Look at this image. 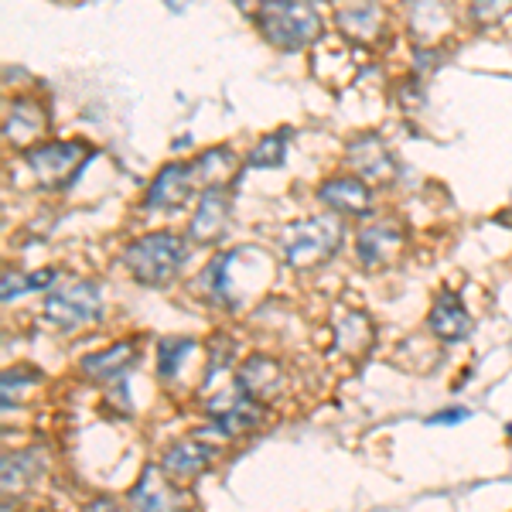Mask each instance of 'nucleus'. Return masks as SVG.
<instances>
[{
    "mask_svg": "<svg viewBox=\"0 0 512 512\" xmlns=\"http://www.w3.org/2000/svg\"><path fill=\"white\" fill-rule=\"evenodd\" d=\"M188 263V243L175 233H147L123 246V267L140 287H168Z\"/></svg>",
    "mask_w": 512,
    "mask_h": 512,
    "instance_id": "1",
    "label": "nucleus"
},
{
    "mask_svg": "<svg viewBox=\"0 0 512 512\" xmlns=\"http://www.w3.org/2000/svg\"><path fill=\"white\" fill-rule=\"evenodd\" d=\"M256 11L263 38L284 52H301L321 35V14L311 0H260Z\"/></svg>",
    "mask_w": 512,
    "mask_h": 512,
    "instance_id": "2",
    "label": "nucleus"
},
{
    "mask_svg": "<svg viewBox=\"0 0 512 512\" xmlns=\"http://www.w3.org/2000/svg\"><path fill=\"white\" fill-rule=\"evenodd\" d=\"M342 246V222L332 216H308L287 222L280 233V253L291 267H315Z\"/></svg>",
    "mask_w": 512,
    "mask_h": 512,
    "instance_id": "3",
    "label": "nucleus"
},
{
    "mask_svg": "<svg viewBox=\"0 0 512 512\" xmlns=\"http://www.w3.org/2000/svg\"><path fill=\"white\" fill-rule=\"evenodd\" d=\"M99 315H103V297H99V287L89 284V280H72V284L55 287L45 297V318L62 332L89 325Z\"/></svg>",
    "mask_w": 512,
    "mask_h": 512,
    "instance_id": "4",
    "label": "nucleus"
},
{
    "mask_svg": "<svg viewBox=\"0 0 512 512\" xmlns=\"http://www.w3.org/2000/svg\"><path fill=\"white\" fill-rule=\"evenodd\" d=\"M93 158V147L86 144H31L24 147V161L35 171L45 188H62L79 175V168Z\"/></svg>",
    "mask_w": 512,
    "mask_h": 512,
    "instance_id": "5",
    "label": "nucleus"
},
{
    "mask_svg": "<svg viewBox=\"0 0 512 512\" xmlns=\"http://www.w3.org/2000/svg\"><path fill=\"white\" fill-rule=\"evenodd\" d=\"M205 410H209L212 417V427L222 434V437H239V434H250L256 427L263 424V407L260 400H253V396H246L243 390H226L219 396H212L209 403H205Z\"/></svg>",
    "mask_w": 512,
    "mask_h": 512,
    "instance_id": "6",
    "label": "nucleus"
},
{
    "mask_svg": "<svg viewBox=\"0 0 512 512\" xmlns=\"http://www.w3.org/2000/svg\"><path fill=\"white\" fill-rule=\"evenodd\" d=\"M400 250H403V229L393 219L373 222V226H366L359 239H355V256H359V263L366 270H379L386 263H393Z\"/></svg>",
    "mask_w": 512,
    "mask_h": 512,
    "instance_id": "7",
    "label": "nucleus"
},
{
    "mask_svg": "<svg viewBox=\"0 0 512 512\" xmlns=\"http://www.w3.org/2000/svg\"><path fill=\"white\" fill-rule=\"evenodd\" d=\"M229 212H233V202H229L226 188H205L202 198H198L195 216L188 222V236L202 246L219 243L229 229Z\"/></svg>",
    "mask_w": 512,
    "mask_h": 512,
    "instance_id": "8",
    "label": "nucleus"
},
{
    "mask_svg": "<svg viewBox=\"0 0 512 512\" xmlns=\"http://www.w3.org/2000/svg\"><path fill=\"white\" fill-rule=\"evenodd\" d=\"M318 202H325L328 209L342 212V216H366L369 202H373V192H369V185L362 178L335 175L318 188Z\"/></svg>",
    "mask_w": 512,
    "mask_h": 512,
    "instance_id": "9",
    "label": "nucleus"
},
{
    "mask_svg": "<svg viewBox=\"0 0 512 512\" xmlns=\"http://www.w3.org/2000/svg\"><path fill=\"white\" fill-rule=\"evenodd\" d=\"M195 175L192 164H168L161 168V175L154 178V185L147 188V209H178L185 205L195 192Z\"/></svg>",
    "mask_w": 512,
    "mask_h": 512,
    "instance_id": "10",
    "label": "nucleus"
},
{
    "mask_svg": "<svg viewBox=\"0 0 512 512\" xmlns=\"http://www.w3.org/2000/svg\"><path fill=\"white\" fill-rule=\"evenodd\" d=\"M212 458H216V448H209V444L178 441V444H171V448L164 451L161 472L168 475L171 482H192V478H198L205 468L212 465Z\"/></svg>",
    "mask_w": 512,
    "mask_h": 512,
    "instance_id": "11",
    "label": "nucleus"
},
{
    "mask_svg": "<svg viewBox=\"0 0 512 512\" xmlns=\"http://www.w3.org/2000/svg\"><path fill=\"white\" fill-rule=\"evenodd\" d=\"M427 328H431L441 342H465V338L472 335V315L465 311L458 294L444 291V294H437L431 318H427Z\"/></svg>",
    "mask_w": 512,
    "mask_h": 512,
    "instance_id": "12",
    "label": "nucleus"
},
{
    "mask_svg": "<svg viewBox=\"0 0 512 512\" xmlns=\"http://www.w3.org/2000/svg\"><path fill=\"white\" fill-rule=\"evenodd\" d=\"M134 512H178V495L171 489V478L161 468H147L140 482L127 495Z\"/></svg>",
    "mask_w": 512,
    "mask_h": 512,
    "instance_id": "13",
    "label": "nucleus"
},
{
    "mask_svg": "<svg viewBox=\"0 0 512 512\" xmlns=\"http://www.w3.org/2000/svg\"><path fill=\"white\" fill-rule=\"evenodd\" d=\"M236 386L246 396H253V400H270L284 386V369L274 359H267V355H253V359H246L236 369Z\"/></svg>",
    "mask_w": 512,
    "mask_h": 512,
    "instance_id": "14",
    "label": "nucleus"
},
{
    "mask_svg": "<svg viewBox=\"0 0 512 512\" xmlns=\"http://www.w3.org/2000/svg\"><path fill=\"white\" fill-rule=\"evenodd\" d=\"M137 359V345L134 342H117L110 345V349L103 352H93L82 359V373L89 379H96V383H110V379H120L127 373L130 366H134Z\"/></svg>",
    "mask_w": 512,
    "mask_h": 512,
    "instance_id": "15",
    "label": "nucleus"
},
{
    "mask_svg": "<svg viewBox=\"0 0 512 512\" xmlns=\"http://www.w3.org/2000/svg\"><path fill=\"white\" fill-rule=\"evenodd\" d=\"M349 164L362 178H393L396 164L393 154L383 147L379 137H359L349 144Z\"/></svg>",
    "mask_w": 512,
    "mask_h": 512,
    "instance_id": "16",
    "label": "nucleus"
},
{
    "mask_svg": "<svg viewBox=\"0 0 512 512\" xmlns=\"http://www.w3.org/2000/svg\"><path fill=\"white\" fill-rule=\"evenodd\" d=\"M236 168L239 161L229 147H212L198 161H192V175L198 188H226L236 178Z\"/></svg>",
    "mask_w": 512,
    "mask_h": 512,
    "instance_id": "17",
    "label": "nucleus"
},
{
    "mask_svg": "<svg viewBox=\"0 0 512 512\" xmlns=\"http://www.w3.org/2000/svg\"><path fill=\"white\" fill-rule=\"evenodd\" d=\"M41 130H45V110H41L35 99H18V103L7 110L4 137L11 140V144L24 147L28 140H35Z\"/></svg>",
    "mask_w": 512,
    "mask_h": 512,
    "instance_id": "18",
    "label": "nucleus"
},
{
    "mask_svg": "<svg viewBox=\"0 0 512 512\" xmlns=\"http://www.w3.org/2000/svg\"><path fill=\"white\" fill-rule=\"evenodd\" d=\"M410 24L417 41H434L444 28H451V0H410Z\"/></svg>",
    "mask_w": 512,
    "mask_h": 512,
    "instance_id": "19",
    "label": "nucleus"
},
{
    "mask_svg": "<svg viewBox=\"0 0 512 512\" xmlns=\"http://www.w3.org/2000/svg\"><path fill=\"white\" fill-rule=\"evenodd\" d=\"M41 468H45V461H41L38 451H14V454H4V492H21L28 489L31 482H38Z\"/></svg>",
    "mask_w": 512,
    "mask_h": 512,
    "instance_id": "20",
    "label": "nucleus"
},
{
    "mask_svg": "<svg viewBox=\"0 0 512 512\" xmlns=\"http://www.w3.org/2000/svg\"><path fill=\"white\" fill-rule=\"evenodd\" d=\"M287 140H291V130H274V134L260 137V144L250 151V168H280L287 158Z\"/></svg>",
    "mask_w": 512,
    "mask_h": 512,
    "instance_id": "21",
    "label": "nucleus"
},
{
    "mask_svg": "<svg viewBox=\"0 0 512 512\" xmlns=\"http://www.w3.org/2000/svg\"><path fill=\"white\" fill-rule=\"evenodd\" d=\"M192 352H195L192 338H164V342H158V373L164 379H171Z\"/></svg>",
    "mask_w": 512,
    "mask_h": 512,
    "instance_id": "22",
    "label": "nucleus"
},
{
    "mask_svg": "<svg viewBox=\"0 0 512 512\" xmlns=\"http://www.w3.org/2000/svg\"><path fill=\"white\" fill-rule=\"evenodd\" d=\"M55 270H38V274H7L4 277V304H11L14 297L31 294V291H45L52 287Z\"/></svg>",
    "mask_w": 512,
    "mask_h": 512,
    "instance_id": "23",
    "label": "nucleus"
},
{
    "mask_svg": "<svg viewBox=\"0 0 512 512\" xmlns=\"http://www.w3.org/2000/svg\"><path fill=\"white\" fill-rule=\"evenodd\" d=\"M512 11V0H472V18L478 24H499Z\"/></svg>",
    "mask_w": 512,
    "mask_h": 512,
    "instance_id": "24",
    "label": "nucleus"
},
{
    "mask_svg": "<svg viewBox=\"0 0 512 512\" xmlns=\"http://www.w3.org/2000/svg\"><path fill=\"white\" fill-rule=\"evenodd\" d=\"M461 420H468V410L454 407V410H444V414H434L431 424H461Z\"/></svg>",
    "mask_w": 512,
    "mask_h": 512,
    "instance_id": "25",
    "label": "nucleus"
},
{
    "mask_svg": "<svg viewBox=\"0 0 512 512\" xmlns=\"http://www.w3.org/2000/svg\"><path fill=\"white\" fill-rule=\"evenodd\" d=\"M89 512H123V509L113 499H96L93 506H89Z\"/></svg>",
    "mask_w": 512,
    "mask_h": 512,
    "instance_id": "26",
    "label": "nucleus"
},
{
    "mask_svg": "<svg viewBox=\"0 0 512 512\" xmlns=\"http://www.w3.org/2000/svg\"><path fill=\"white\" fill-rule=\"evenodd\" d=\"M38 512H45V509H38Z\"/></svg>",
    "mask_w": 512,
    "mask_h": 512,
    "instance_id": "27",
    "label": "nucleus"
}]
</instances>
